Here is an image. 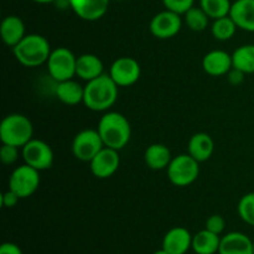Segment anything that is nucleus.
Returning <instances> with one entry per match:
<instances>
[{
	"label": "nucleus",
	"instance_id": "1",
	"mask_svg": "<svg viewBox=\"0 0 254 254\" xmlns=\"http://www.w3.org/2000/svg\"><path fill=\"white\" fill-rule=\"evenodd\" d=\"M118 86L109 74H101L84 86L83 103L94 112L108 111L117 101Z\"/></svg>",
	"mask_w": 254,
	"mask_h": 254
},
{
	"label": "nucleus",
	"instance_id": "2",
	"mask_svg": "<svg viewBox=\"0 0 254 254\" xmlns=\"http://www.w3.org/2000/svg\"><path fill=\"white\" fill-rule=\"evenodd\" d=\"M99 135L107 148L122 150L129 143L131 136V127L128 119L118 112H108L98 123Z\"/></svg>",
	"mask_w": 254,
	"mask_h": 254
},
{
	"label": "nucleus",
	"instance_id": "3",
	"mask_svg": "<svg viewBox=\"0 0 254 254\" xmlns=\"http://www.w3.org/2000/svg\"><path fill=\"white\" fill-rule=\"evenodd\" d=\"M51 51L46 37L39 34L26 35L16 46L12 47L15 59L25 67H37L46 64Z\"/></svg>",
	"mask_w": 254,
	"mask_h": 254
},
{
	"label": "nucleus",
	"instance_id": "4",
	"mask_svg": "<svg viewBox=\"0 0 254 254\" xmlns=\"http://www.w3.org/2000/svg\"><path fill=\"white\" fill-rule=\"evenodd\" d=\"M34 135L31 121L24 114L14 113L5 117L0 124V140L2 144L22 148Z\"/></svg>",
	"mask_w": 254,
	"mask_h": 254
},
{
	"label": "nucleus",
	"instance_id": "5",
	"mask_svg": "<svg viewBox=\"0 0 254 254\" xmlns=\"http://www.w3.org/2000/svg\"><path fill=\"white\" fill-rule=\"evenodd\" d=\"M198 161L190 154H181L175 156L168 166V178L173 185L184 188L195 183L200 174Z\"/></svg>",
	"mask_w": 254,
	"mask_h": 254
},
{
	"label": "nucleus",
	"instance_id": "6",
	"mask_svg": "<svg viewBox=\"0 0 254 254\" xmlns=\"http://www.w3.org/2000/svg\"><path fill=\"white\" fill-rule=\"evenodd\" d=\"M76 64L77 57L66 47L52 50L46 62L47 71L56 82L73 78V76H76Z\"/></svg>",
	"mask_w": 254,
	"mask_h": 254
},
{
	"label": "nucleus",
	"instance_id": "7",
	"mask_svg": "<svg viewBox=\"0 0 254 254\" xmlns=\"http://www.w3.org/2000/svg\"><path fill=\"white\" fill-rule=\"evenodd\" d=\"M40 186L39 170L24 164L15 169L9 179V189L20 198H27L34 195Z\"/></svg>",
	"mask_w": 254,
	"mask_h": 254
},
{
	"label": "nucleus",
	"instance_id": "8",
	"mask_svg": "<svg viewBox=\"0 0 254 254\" xmlns=\"http://www.w3.org/2000/svg\"><path fill=\"white\" fill-rule=\"evenodd\" d=\"M103 148V140L97 129L81 130L72 141V153L74 158L84 163H89Z\"/></svg>",
	"mask_w": 254,
	"mask_h": 254
},
{
	"label": "nucleus",
	"instance_id": "9",
	"mask_svg": "<svg viewBox=\"0 0 254 254\" xmlns=\"http://www.w3.org/2000/svg\"><path fill=\"white\" fill-rule=\"evenodd\" d=\"M21 155L25 164L36 170H47L54 164V151L51 146L40 139H31L21 148Z\"/></svg>",
	"mask_w": 254,
	"mask_h": 254
},
{
	"label": "nucleus",
	"instance_id": "10",
	"mask_svg": "<svg viewBox=\"0 0 254 254\" xmlns=\"http://www.w3.org/2000/svg\"><path fill=\"white\" fill-rule=\"evenodd\" d=\"M141 68L139 62L133 57L123 56L112 64L109 76L118 87L133 86L140 78Z\"/></svg>",
	"mask_w": 254,
	"mask_h": 254
},
{
	"label": "nucleus",
	"instance_id": "11",
	"mask_svg": "<svg viewBox=\"0 0 254 254\" xmlns=\"http://www.w3.org/2000/svg\"><path fill=\"white\" fill-rule=\"evenodd\" d=\"M181 27H183L181 15L168 9L158 12L149 24L151 35L160 40L171 39L180 32Z\"/></svg>",
	"mask_w": 254,
	"mask_h": 254
},
{
	"label": "nucleus",
	"instance_id": "12",
	"mask_svg": "<svg viewBox=\"0 0 254 254\" xmlns=\"http://www.w3.org/2000/svg\"><path fill=\"white\" fill-rule=\"evenodd\" d=\"M121 165L118 150L104 146L91 161L89 169L92 174L98 179H108L117 173Z\"/></svg>",
	"mask_w": 254,
	"mask_h": 254
},
{
	"label": "nucleus",
	"instance_id": "13",
	"mask_svg": "<svg viewBox=\"0 0 254 254\" xmlns=\"http://www.w3.org/2000/svg\"><path fill=\"white\" fill-rule=\"evenodd\" d=\"M202 68L206 73L213 77L228 74V72L233 68L232 55L223 50L210 51L203 56Z\"/></svg>",
	"mask_w": 254,
	"mask_h": 254
},
{
	"label": "nucleus",
	"instance_id": "14",
	"mask_svg": "<svg viewBox=\"0 0 254 254\" xmlns=\"http://www.w3.org/2000/svg\"><path fill=\"white\" fill-rule=\"evenodd\" d=\"M74 14L86 21H96L106 15L109 0H69Z\"/></svg>",
	"mask_w": 254,
	"mask_h": 254
},
{
	"label": "nucleus",
	"instance_id": "15",
	"mask_svg": "<svg viewBox=\"0 0 254 254\" xmlns=\"http://www.w3.org/2000/svg\"><path fill=\"white\" fill-rule=\"evenodd\" d=\"M192 248V236L185 227H174L166 232L163 240V250L169 254H185Z\"/></svg>",
	"mask_w": 254,
	"mask_h": 254
},
{
	"label": "nucleus",
	"instance_id": "16",
	"mask_svg": "<svg viewBox=\"0 0 254 254\" xmlns=\"http://www.w3.org/2000/svg\"><path fill=\"white\" fill-rule=\"evenodd\" d=\"M218 254H254L253 241L242 232H230L221 238Z\"/></svg>",
	"mask_w": 254,
	"mask_h": 254
},
{
	"label": "nucleus",
	"instance_id": "17",
	"mask_svg": "<svg viewBox=\"0 0 254 254\" xmlns=\"http://www.w3.org/2000/svg\"><path fill=\"white\" fill-rule=\"evenodd\" d=\"M230 16L238 29L254 32V0H236L231 6Z\"/></svg>",
	"mask_w": 254,
	"mask_h": 254
},
{
	"label": "nucleus",
	"instance_id": "18",
	"mask_svg": "<svg viewBox=\"0 0 254 254\" xmlns=\"http://www.w3.org/2000/svg\"><path fill=\"white\" fill-rule=\"evenodd\" d=\"M0 34L4 44L9 47H15L25 36V24L21 17L16 15H9L0 25Z\"/></svg>",
	"mask_w": 254,
	"mask_h": 254
},
{
	"label": "nucleus",
	"instance_id": "19",
	"mask_svg": "<svg viewBox=\"0 0 254 254\" xmlns=\"http://www.w3.org/2000/svg\"><path fill=\"white\" fill-rule=\"evenodd\" d=\"M215 150V143L207 133H196L189 140L188 151L198 163L208 160Z\"/></svg>",
	"mask_w": 254,
	"mask_h": 254
},
{
	"label": "nucleus",
	"instance_id": "20",
	"mask_svg": "<svg viewBox=\"0 0 254 254\" xmlns=\"http://www.w3.org/2000/svg\"><path fill=\"white\" fill-rule=\"evenodd\" d=\"M103 74V62L93 54H83L77 57L76 76L84 81H92Z\"/></svg>",
	"mask_w": 254,
	"mask_h": 254
},
{
	"label": "nucleus",
	"instance_id": "21",
	"mask_svg": "<svg viewBox=\"0 0 254 254\" xmlns=\"http://www.w3.org/2000/svg\"><path fill=\"white\" fill-rule=\"evenodd\" d=\"M56 97L67 106H76L83 103L84 87L73 79L57 82Z\"/></svg>",
	"mask_w": 254,
	"mask_h": 254
},
{
	"label": "nucleus",
	"instance_id": "22",
	"mask_svg": "<svg viewBox=\"0 0 254 254\" xmlns=\"http://www.w3.org/2000/svg\"><path fill=\"white\" fill-rule=\"evenodd\" d=\"M144 160L146 166L151 170H163L168 169L169 164L173 160L170 149L164 144H151L144 154Z\"/></svg>",
	"mask_w": 254,
	"mask_h": 254
},
{
	"label": "nucleus",
	"instance_id": "23",
	"mask_svg": "<svg viewBox=\"0 0 254 254\" xmlns=\"http://www.w3.org/2000/svg\"><path fill=\"white\" fill-rule=\"evenodd\" d=\"M220 235L202 230L192 236V250L196 254H215L220 250Z\"/></svg>",
	"mask_w": 254,
	"mask_h": 254
},
{
	"label": "nucleus",
	"instance_id": "24",
	"mask_svg": "<svg viewBox=\"0 0 254 254\" xmlns=\"http://www.w3.org/2000/svg\"><path fill=\"white\" fill-rule=\"evenodd\" d=\"M233 68L245 74L254 73V45H242L232 54Z\"/></svg>",
	"mask_w": 254,
	"mask_h": 254
},
{
	"label": "nucleus",
	"instance_id": "25",
	"mask_svg": "<svg viewBox=\"0 0 254 254\" xmlns=\"http://www.w3.org/2000/svg\"><path fill=\"white\" fill-rule=\"evenodd\" d=\"M236 30H237V25L230 15L213 20L212 27H211L212 36L218 41H227L232 39L236 34Z\"/></svg>",
	"mask_w": 254,
	"mask_h": 254
},
{
	"label": "nucleus",
	"instance_id": "26",
	"mask_svg": "<svg viewBox=\"0 0 254 254\" xmlns=\"http://www.w3.org/2000/svg\"><path fill=\"white\" fill-rule=\"evenodd\" d=\"M200 6L210 19L216 20L230 15L232 2L230 0H200Z\"/></svg>",
	"mask_w": 254,
	"mask_h": 254
},
{
	"label": "nucleus",
	"instance_id": "27",
	"mask_svg": "<svg viewBox=\"0 0 254 254\" xmlns=\"http://www.w3.org/2000/svg\"><path fill=\"white\" fill-rule=\"evenodd\" d=\"M184 16H185L184 17V19H185V24L188 25L189 29L192 30V31L200 32L207 29L210 16L203 11L201 6H192L190 10H188V11L184 14Z\"/></svg>",
	"mask_w": 254,
	"mask_h": 254
},
{
	"label": "nucleus",
	"instance_id": "28",
	"mask_svg": "<svg viewBox=\"0 0 254 254\" xmlns=\"http://www.w3.org/2000/svg\"><path fill=\"white\" fill-rule=\"evenodd\" d=\"M238 215L248 225L254 226V192L242 196L237 206Z\"/></svg>",
	"mask_w": 254,
	"mask_h": 254
},
{
	"label": "nucleus",
	"instance_id": "29",
	"mask_svg": "<svg viewBox=\"0 0 254 254\" xmlns=\"http://www.w3.org/2000/svg\"><path fill=\"white\" fill-rule=\"evenodd\" d=\"M193 1L195 0H163V4L170 11L184 15L193 6Z\"/></svg>",
	"mask_w": 254,
	"mask_h": 254
},
{
	"label": "nucleus",
	"instance_id": "30",
	"mask_svg": "<svg viewBox=\"0 0 254 254\" xmlns=\"http://www.w3.org/2000/svg\"><path fill=\"white\" fill-rule=\"evenodd\" d=\"M19 149L17 146L2 144L0 148V160L4 165H12L19 159Z\"/></svg>",
	"mask_w": 254,
	"mask_h": 254
},
{
	"label": "nucleus",
	"instance_id": "31",
	"mask_svg": "<svg viewBox=\"0 0 254 254\" xmlns=\"http://www.w3.org/2000/svg\"><path fill=\"white\" fill-rule=\"evenodd\" d=\"M226 221L221 215H212L206 220L205 228L211 231V232L216 233V235H221L225 231Z\"/></svg>",
	"mask_w": 254,
	"mask_h": 254
},
{
	"label": "nucleus",
	"instance_id": "32",
	"mask_svg": "<svg viewBox=\"0 0 254 254\" xmlns=\"http://www.w3.org/2000/svg\"><path fill=\"white\" fill-rule=\"evenodd\" d=\"M20 200H21V198H20L14 191L10 190V189L7 191H5V192L1 195V203L2 206L6 208H11L14 207V206H16Z\"/></svg>",
	"mask_w": 254,
	"mask_h": 254
},
{
	"label": "nucleus",
	"instance_id": "33",
	"mask_svg": "<svg viewBox=\"0 0 254 254\" xmlns=\"http://www.w3.org/2000/svg\"><path fill=\"white\" fill-rule=\"evenodd\" d=\"M0 254H22L21 248L15 243L5 242L0 247Z\"/></svg>",
	"mask_w": 254,
	"mask_h": 254
},
{
	"label": "nucleus",
	"instance_id": "34",
	"mask_svg": "<svg viewBox=\"0 0 254 254\" xmlns=\"http://www.w3.org/2000/svg\"><path fill=\"white\" fill-rule=\"evenodd\" d=\"M228 78H230L231 83L233 84H238L241 83V82L243 81V78H245V73L243 72H241L240 69H236V68H232L230 72H228Z\"/></svg>",
	"mask_w": 254,
	"mask_h": 254
},
{
	"label": "nucleus",
	"instance_id": "35",
	"mask_svg": "<svg viewBox=\"0 0 254 254\" xmlns=\"http://www.w3.org/2000/svg\"><path fill=\"white\" fill-rule=\"evenodd\" d=\"M35 2H39V4H50V2H56V0H32Z\"/></svg>",
	"mask_w": 254,
	"mask_h": 254
},
{
	"label": "nucleus",
	"instance_id": "36",
	"mask_svg": "<svg viewBox=\"0 0 254 254\" xmlns=\"http://www.w3.org/2000/svg\"><path fill=\"white\" fill-rule=\"evenodd\" d=\"M153 254H169V253L166 252L165 250H163V248H161V250H158V251H155V252H154Z\"/></svg>",
	"mask_w": 254,
	"mask_h": 254
},
{
	"label": "nucleus",
	"instance_id": "37",
	"mask_svg": "<svg viewBox=\"0 0 254 254\" xmlns=\"http://www.w3.org/2000/svg\"><path fill=\"white\" fill-rule=\"evenodd\" d=\"M253 250H254V241H253Z\"/></svg>",
	"mask_w": 254,
	"mask_h": 254
}]
</instances>
